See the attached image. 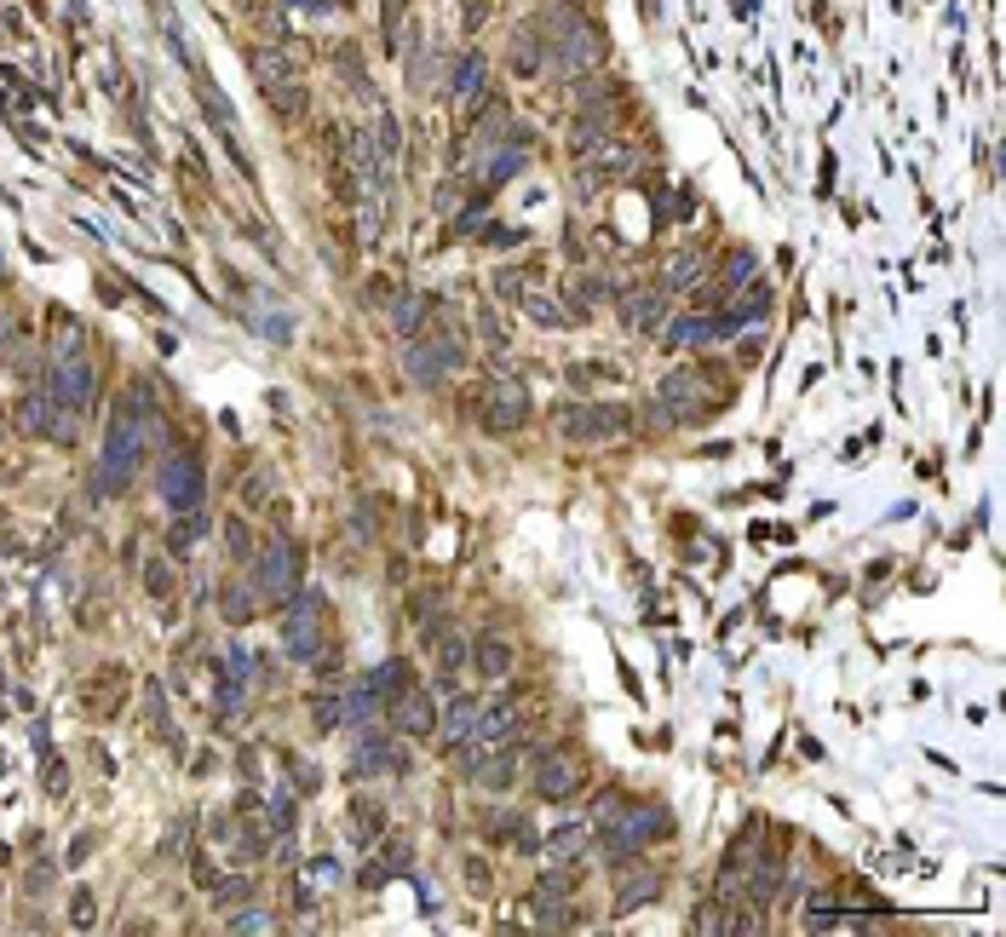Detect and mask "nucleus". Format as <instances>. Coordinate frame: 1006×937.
Returning <instances> with one entry per match:
<instances>
[{
    "instance_id": "nucleus-1",
    "label": "nucleus",
    "mask_w": 1006,
    "mask_h": 937,
    "mask_svg": "<svg viewBox=\"0 0 1006 937\" xmlns=\"http://www.w3.org/2000/svg\"><path fill=\"white\" fill-rule=\"evenodd\" d=\"M161 426H167V420L156 414L150 391H138V386L121 391L115 409H110V426H104V455L92 466V495H104V501L127 495V483H133L138 466L150 460V443L161 437Z\"/></svg>"
},
{
    "instance_id": "nucleus-2",
    "label": "nucleus",
    "mask_w": 1006,
    "mask_h": 937,
    "mask_svg": "<svg viewBox=\"0 0 1006 937\" xmlns=\"http://www.w3.org/2000/svg\"><path fill=\"white\" fill-rule=\"evenodd\" d=\"M593 834L604 857L621 863L627 851H644L650 840H673V811L667 805H644V800H627V794H604L593 805Z\"/></svg>"
},
{
    "instance_id": "nucleus-3",
    "label": "nucleus",
    "mask_w": 1006,
    "mask_h": 937,
    "mask_svg": "<svg viewBox=\"0 0 1006 937\" xmlns=\"http://www.w3.org/2000/svg\"><path fill=\"white\" fill-rule=\"evenodd\" d=\"M541 29L552 35V41H547V69L558 75V81H581V75H593V69L604 64V52H610L604 29H593V23L581 18V6H575V0L541 12Z\"/></svg>"
},
{
    "instance_id": "nucleus-4",
    "label": "nucleus",
    "mask_w": 1006,
    "mask_h": 937,
    "mask_svg": "<svg viewBox=\"0 0 1006 937\" xmlns=\"http://www.w3.org/2000/svg\"><path fill=\"white\" fill-rule=\"evenodd\" d=\"M460 363H466V328L460 322H437L426 334H414L409 351H403V374H409L414 386H437Z\"/></svg>"
},
{
    "instance_id": "nucleus-5",
    "label": "nucleus",
    "mask_w": 1006,
    "mask_h": 937,
    "mask_svg": "<svg viewBox=\"0 0 1006 937\" xmlns=\"http://www.w3.org/2000/svg\"><path fill=\"white\" fill-rule=\"evenodd\" d=\"M46 391H52V403L64 414V426H58V443H75V420L92 409V397H98V368H92L87 351H75V357H58L52 374H46Z\"/></svg>"
},
{
    "instance_id": "nucleus-6",
    "label": "nucleus",
    "mask_w": 1006,
    "mask_h": 937,
    "mask_svg": "<svg viewBox=\"0 0 1006 937\" xmlns=\"http://www.w3.org/2000/svg\"><path fill=\"white\" fill-rule=\"evenodd\" d=\"M253 593L271 598V604H288L299 593V575H305V558L288 535H271L265 547H253Z\"/></svg>"
},
{
    "instance_id": "nucleus-7",
    "label": "nucleus",
    "mask_w": 1006,
    "mask_h": 937,
    "mask_svg": "<svg viewBox=\"0 0 1006 937\" xmlns=\"http://www.w3.org/2000/svg\"><path fill=\"white\" fill-rule=\"evenodd\" d=\"M472 409H478L483 432H495V437L518 432V426H529V386L518 374H495V380H483L472 391Z\"/></svg>"
},
{
    "instance_id": "nucleus-8",
    "label": "nucleus",
    "mask_w": 1006,
    "mask_h": 937,
    "mask_svg": "<svg viewBox=\"0 0 1006 937\" xmlns=\"http://www.w3.org/2000/svg\"><path fill=\"white\" fill-rule=\"evenodd\" d=\"M322 616H328V598L299 587L288 604H282V650L294 662H317L322 656Z\"/></svg>"
},
{
    "instance_id": "nucleus-9",
    "label": "nucleus",
    "mask_w": 1006,
    "mask_h": 937,
    "mask_svg": "<svg viewBox=\"0 0 1006 937\" xmlns=\"http://www.w3.org/2000/svg\"><path fill=\"white\" fill-rule=\"evenodd\" d=\"M581 788H587V759H581V748L552 742V748L535 754V794H541V800H575Z\"/></svg>"
},
{
    "instance_id": "nucleus-10",
    "label": "nucleus",
    "mask_w": 1006,
    "mask_h": 937,
    "mask_svg": "<svg viewBox=\"0 0 1006 937\" xmlns=\"http://www.w3.org/2000/svg\"><path fill=\"white\" fill-rule=\"evenodd\" d=\"M627 420L633 414L621 403H575V409L558 414V437H570V443H616L627 432Z\"/></svg>"
},
{
    "instance_id": "nucleus-11",
    "label": "nucleus",
    "mask_w": 1006,
    "mask_h": 937,
    "mask_svg": "<svg viewBox=\"0 0 1006 937\" xmlns=\"http://www.w3.org/2000/svg\"><path fill=\"white\" fill-rule=\"evenodd\" d=\"M529 696H535V690H512V696H501L489 713H478L472 742H483V748H518L524 731H529Z\"/></svg>"
},
{
    "instance_id": "nucleus-12",
    "label": "nucleus",
    "mask_w": 1006,
    "mask_h": 937,
    "mask_svg": "<svg viewBox=\"0 0 1006 937\" xmlns=\"http://www.w3.org/2000/svg\"><path fill=\"white\" fill-rule=\"evenodd\" d=\"M386 719L397 736L426 742V736H437V696H426L420 685H403L397 696H386Z\"/></svg>"
},
{
    "instance_id": "nucleus-13",
    "label": "nucleus",
    "mask_w": 1006,
    "mask_h": 937,
    "mask_svg": "<svg viewBox=\"0 0 1006 937\" xmlns=\"http://www.w3.org/2000/svg\"><path fill=\"white\" fill-rule=\"evenodd\" d=\"M161 495H167L173 512H202V501H207L202 460H196V455H173V460H167V466H161Z\"/></svg>"
},
{
    "instance_id": "nucleus-14",
    "label": "nucleus",
    "mask_w": 1006,
    "mask_h": 937,
    "mask_svg": "<svg viewBox=\"0 0 1006 937\" xmlns=\"http://www.w3.org/2000/svg\"><path fill=\"white\" fill-rule=\"evenodd\" d=\"M299 64H305V46H253L248 52V69H253V81L271 92V87H288V81H299Z\"/></svg>"
},
{
    "instance_id": "nucleus-15",
    "label": "nucleus",
    "mask_w": 1006,
    "mask_h": 937,
    "mask_svg": "<svg viewBox=\"0 0 1006 937\" xmlns=\"http://www.w3.org/2000/svg\"><path fill=\"white\" fill-rule=\"evenodd\" d=\"M81 708L92 719H115V713L127 708V673L121 667H98L87 685H81Z\"/></svg>"
},
{
    "instance_id": "nucleus-16",
    "label": "nucleus",
    "mask_w": 1006,
    "mask_h": 937,
    "mask_svg": "<svg viewBox=\"0 0 1006 937\" xmlns=\"http://www.w3.org/2000/svg\"><path fill=\"white\" fill-rule=\"evenodd\" d=\"M621 322H627V328H639V334H644V328H662V317H667V294H662V288H621Z\"/></svg>"
},
{
    "instance_id": "nucleus-17",
    "label": "nucleus",
    "mask_w": 1006,
    "mask_h": 937,
    "mask_svg": "<svg viewBox=\"0 0 1006 937\" xmlns=\"http://www.w3.org/2000/svg\"><path fill=\"white\" fill-rule=\"evenodd\" d=\"M58 426H64V414H58V403H52V391H23L18 397V432L23 437H58Z\"/></svg>"
},
{
    "instance_id": "nucleus-18",
    "label": "nucleus",
    "mask_w": 1006,
    "mask_h": 937,
    "mask_svg": "<svg viewBox=\"0 0 1006 937\" xmlns=\"http://www.w3.org/2000/svg\"><path fill=\"white\" fill-rule=\"evenodd\" d=\"M512 662H518V644L501 639V633H483V639L472 644V667H478L483 679H506Z\"/></svg>"
},
{
    "instance_id": "nucleus-19",
    "label": "nucleus",
    "mask_w": 1006,
    "mask_h": 937,
    "mask_svg": "<svg viewBox=\"0 0 1006 937\" xmlns=\"http://www.w3.org/2000/svg\"><path fill=\"white\" fill-rule=\"evenodd\" d=\"M662 897V874L656 869H627L616 886V915H633L639 903H656Z\"/></svg>"
},
{
    "instance_id": "nucleus-20",
    "label": "nucleus",
    "mask_w": 1006,
    "mask_h": 937,
    "mask_svg": "<svg viewBox=\"0 0 1006 937\" xmlns=\"http://www.w3.org/2000/svg\"><path fill=\"white\" fill-rule=\"evenodd\" d=\"M512 777H518L512 748H495V759H478V765H472V788H483V794H506Z\"/></svg>"
},
{
    "instance_id": "nucleus-21",
    "label": "nucleus",
    "mask_w": 1006,
    "mask_h": 937,
    "mask_svg": "<svg viewBox=\"0 0 1006 937\" xmlns=\"http://www.w3.org/2000/svg\"><path fill=\"white\" fill-rule=\"evenodd\" d=\"M432 311H437V305H432L426 294H397V299H391V322H397V334H403V340H414V334H426V322H432Z\"/></svg>"
},
{
    "instance_id": "nucleus-22",
    "label": "nucleus",
    "mask_w": 1006,
    "mask_h": 937,
    "mask_svg": "<svg viewBox=\"0 0 1006 937\" xmlns=\"http://www.w3.org/2000/svg\"><path fill=\"white\" fill-rule=\"evenodd\" d=\"M483 75H489V69H483V52H460L455 81H449V87H455V98L466 104V110H472V104H483Z\"/></svg>"
},
{
    "instance_id": "nucleus-23",
    "label": "nucleus",
    "mask_w": 1006,
    "mask_h": 937,
    "mask_svg": "<svg viewBox=\"0 0 1006 937\" xmlns=\"http://www.w3.org/2000/svg\"><path fill=\"white\" fill-rule=\"evenodd\" d=\"M351 840L357 846H380V834H386V805L380 800H351Z\"/></svg>"
},
{
    "instance_id": "nucleus-24",
    "label": "nucleus",
    "mask_w": 1006,
    "mask_h": 937,
    "mask_svg": "<svg viewBox=\"0 0 1006 937\" xmlns=\"http://www.w3.org/2000/svg\"><path fill=\"white\" fill-rule=\"evenodd\" d=\"M351 771H368V777H374V771H403V759L391 754L386 736H363V748L351 754Z\"/></svg>"
},
{
    "instance_id": "nucleus-25",
    "label": "nucleus",
    "mask_w": 1006,
    "mask_h": 937,
    "mask_svg": "<svg viewBox=\"0 0 1006 937\" xmlns=\"http://www.w3.org/2000/svg\"><path fill=\"white\" fill-rule=\"evenodd\" d=\"M673 351H685V345H708L713 340V317H696V311H685V317H673V328L662 334Z\"/></svg>"
},
{
    "instance_id": "nucleus-26",
    "label": "nucleus",
    "mask_w": 1006,
    "mask_h": 937,
    "mask_svg": "<svg viewBox=\"0 0 1006 937\" xmlns=\"http://www.w3.org/2000/svg\"><path fill=\"white\" fill-rule=\"evenodd\" d=\"M512 69L518 75H541V23H524L512 35Z\"/></svg>"
},
{
    "instance_id": "nucleus-27",
    "label": "nucleus",
    "mask_w": 1006,
    "mask_h": 937,
    "mask_svg": "<svg viewBox=\"0 0 1006 937\" xmlns=\"http://www.w3.org/2000/svg\"><path fill=\"white\" fill-rule=\"evenodd\" d=\"M305 98H311V92H305V81H288V87H271V92H265V104H271L276 121H299V115L311 110Z\"/></svg>"
},
{
    "instance_id": "nucleus-28",
    "label": "nucleus",
    "mask_w": 1006,
    "mask_h": 937,
    "mask_svg": "<svg viewBox=\"0 0 1006 937\" xmlns=\"http://www.w3.org/2000/svg\"><path fill=\"white\" fill-rule=\"evenodd\" d=\"M437 725H443V736H449V742H466V736H472V725H478V702H472V696H455V702H449V713H437Z\"/></svg>"
},
{
    "instance_id": "nucleus-29",
    "label": "nucleus",
    "mask_w": 1006,
    "mask_h": 937,
    "mask_svg": "<svg viewBox=\"0 0 1006 937\" xmlns=\"http://www.w3.org/2000/svg\"><path fill=\"white\" fill-rule=\"evenodd\" d=\"M696 271H702V259H696L690 248H679V253H673V259L662 265V282H656V288H662V294H679V288H690V282H696Z\"/></svg>"
},
{
    "instance_id": "nucleus-30",
    "label": "nucleus",
    "mask_w": 1006,
    "mask_h": 937,
    "mask_svg": "<svg viewBox=\"0 0 1006 937\" xmlns=\"http://www.w3.org/2000/svg\"><path fill=\"white\" fill-rule=\"evenodd\" d=\"M219 616H225L230 627H248V621L259 616V604H253L248 587H230V581H225V587H219Z\"/></svg>"
},
{
    "instance_id": "nucleus-31",
    "label": "nucleus",
    "mask_w": 1006,
    "mask_h": 937,
    "mask_svg": "<svg viewBox=\"0 0 1006 937\" xmlns=\"http://www.w3.org/2000/svg\"><path fill=\"white\" fill-rule=\"evenodd\" d=\"M363 685L374 690V696H397L403 685H414V667H409V662H386V667H374Z\"/></svg>"
},
{
    "instance_id": "nucleus-32",
    "label": "nucleus",
    "mask_w": 1006,
    "mask_h": 937,
    "mask_svg": "<svg viewBox=\"0 0 1006 937\" xmlns=\"http://www.w3.org/2000/svg\"><path fill=\"white\" fill-rule=\"evenodd\" d=\"M466 662H472V644L460 639V633H443V639H437V673H443V679H455Z\"/></svg>"
},
{
    "instance_id": "nucleus-33",
    "label": "nucleus",
    "mask_w": 1006,
    "mask_h": 937,
    "mask_svg": "<svg viewBox=\"0 0 1006 937\" xmlns=\"http://www.w3.org/2000/svg\"><path fill=\"white\" fill-rule=\"evenodd\" d=\"M570 892H575V869H570V863H558V869H547L541 880H535V897H541V903H564Z\"/></svg>"
},
{
    "instance_id": "nucleus-34",
    "label": "nucleus",
    "mask_w": 1006,
    "mask_h": 937,
    "mask_svg": "<svg viewBox=\"0 0 1006 937\" xmlns=\"http://www.w3.org/2000/svg\"><path fill=\"white\" fill-rule=\"evenodd\" d=\"M581 851H587V828H581V823L552 828V863H575Z\"/></svg>"
},
{
    "instance_id": "nucleus-35",
    "label": "nucleus",
    "mask_w": 1006,
    "mask_h": 937,
    "mask_svg": "<svg viewBox=\"0 0 1006 937\" xmlns=\"http://www.w3.org/2000/svg\"><path fill=\"white\" fill-rule=\"evenodd\" d=\"M460 874H466V892H472V897L495 892V869H489V857H478V851H466V857H460Z\"/></svg>"
},
{
    "instance_id": "nucleus-36",
    "label": "nucleus",
    "mask_w": 1006,
    "mask_h": 937,
    "mask_svg": "<svg viewBox=\"0 0 1006 937\" xmlns=\"http://www.w3.org/2000/svg\"><path fill=\"white\" fill-rule=\"evenodd\" d=\"M518 305H524V317H535L541 328H564V322H570V317H564V305H558V299H547V294H524Z\"/></svg>"
},
{
    "instance_id": "nucleus-37",
    "label": "nucleus",
    "mask_w": 1006,
    "mask_h": 937,
    "mask_svg": "<svg viewBox=\"0 0 1006 937\" xmlns=\"http://www.w3.org/2000/svg\"><path fill=\"white\" fill-rule=\"evenodd\" d=\"M748 282H754V253H731V259H725V276H719V288L736 299Z\"/></svg>"
},
{
    "instance_id": "nucleus-38",
    "label": "nucleus",
    "mask_w": 1006,
    "mask_h": 937,
    "mask_svg": "<svg viewBox=\"0 0 1006 937\" xmlns=\"http://www.w3.org/2000/svg\"><path fill=\"white\" fill-rule=\"evenodd\" d=\"M225 552L236 558V564H248V558H253V529L242 524V518H230V524H225Z\"/></svg>"
},
{
    "instance_id": "nucleus-39",
    "label": "nucleus",
    "mask_w": 1006,
    "mask_h": 937,
    "mask_svg": "<svg viewBox=\"0 0 1006 937\" xmlns=\"http://www.w3.org/2000/svg\"><path fill=\"white\" fill-rule=\"evenodd\" d=\"M144 713H150V725H156V731L167 736V742H173V725H167V696H161V685H156V679L144 685Z\"/></svg>"
},
{
    "instance_id": "nucleus-40",
    "label": "nucleus",
    "mask_w": 1006,
    "mask_h": 937,
    "mask_svg": "<svg viewBox=\"0 0 1006 937\" xmlns=\"http://www.w3.org/2000/svg\"><path fill=\"white\" fill-rule=\"evenodd\" d=\"M41 788H46V800H64V794H69V765H64V759H52V754H46Z\"/></svg>"
},
{
    "instance_id": "nucleus-41",
    "label": "nucleus",
    "mask_w": 1006,
    "mask_h": 937,
    "mask_svg": "<svg viewBox=\"0 0 1006 937\" xmlns=\"http://www.w3.org/2000/svg\"><path fill=\"white\" fill-rule=\"evenodd\" d=\"M144 593H150V598L173 593V570H167V558H150V564H144Z\"/></svg>"
},
{
    "instance_id": "nucleus-42",
    "label": "nucleus",
    "mask_w": 1006,
    "mask_h": 937,
    "mask_svg": "<svg viewBox=\"0 0 1006 937\" xmlns=\"http://www.w3.org/2000/svg\"><path fill=\"white\" fill-rule=\"evenodd\" d=\"M380 846H386V874H403L414 863V851H409L403 834H380Z\"/></svg>"
},
{
    "instance_id": "nucleus-43",
    "label": "nucleus",
    "mask_w": 1006,
    "mask_h": 937,
    "mask_svg": "<svg viewBox=\"0 0 1006 937\" xmlns=\"http://www.w3.org/2000/svg\"><path fill=\"white\" fill-rule=\"evenodd\" d=\"M69 920H75V932H92V920H98V903H92V892H75V903H69Z\"/></svg>"
},
{
    "instance_id": "nucleus-44",
    "label": "nucleus",
    "mask_w": 1006,
    "mask_h": 937,
    "mask_svg": "<svg viewBox=\"0 0 1006 937\" xmlns=\"http://www.w3.org/2000/svg\"><path fill=\"white\" fill-rule=\"evenodd\" d=\"M230 932L253 937V932H276V926H271V915H259V909H242V915H230Z\"/></svg>"
},
{
    "instance_id": "nucleus-45",
    "label": "nucleus",
    "mask_w": 1006,
    "mask_h": 937,
    "mask_svg": "<svg viewBox=\"0 0 1006 937\" xmlns=\"http://www.w3.org/2000/svg\"><path fill=\"white\" fill-rule=\"evenodd\" d=\"M495 299L518 305V299H524V276H518V271H495Z\"/></svg>"
},
{
    "instance_id": "nucleus-46",
    "label": "nucleus",
    "mask_w": 1006,
    "mask_h": 937,
    "mask_svg": "<svg viewBox=\"0 0 1006 937\" xmlns=\"http://www.w3.org/2000/svg\"><path fill=\"white\" fill-rule=\"evenodd\" d=\"M374 150H380V161H397V150H403V144H397V121H391L386 110H380V144H374Z\"/></svg>"
},
{
    "instance_id": "nucleus-47",
    "label": "nucleus",
    "mask_w": 1006,
    "mask_h": 937,
    "mask_svg": "<svg viewBox=\"0 0 1006 937\" xmlns=\"http://www.w3.org/2000/svg\"><path fill=\"white\" fill-rule=\"evenodd\" d=\"M478 242H489V248H518V242H524V230H512V225H483Z\"/></svg>"
},
{
    "instance_id": "nucleus-48",
    "label": "nucleus",
    "mask_w": 1006,
    "mask_h": 937,
    "mask_svg": "<svg viewBox=\"0 0 1006 937\" xmlns=\"http://www.w3.org/2000/svg\"><path fill=\"white\" fill-rule=\"evenodd\" d=\"M334 874H340V863H334V857H317V863H305V886H328Z\"/></svg>"
},
{
    "instance_id": "nucleus-49",
    "label": "nucleus",
    "mask_w": 1006,
    "mask_h": 937,
    "mask_svg": "<svg viewBox=\"0 0 1006 937\" xmlns=\"http://www.w3.org/2000/svg\"><path fill=\"white\" fill-rule=\"evenodd\" d=\"M696 932H725V909H719V903H702V909H696Z\"/></svg>"
},
{
    "instance_id": "nucleus-50",
    "label": "nucleus",
    "mask_w": 1006,
    "mask_h": 937,
    "mask_svg": "<svg viewBox=\"0 0 1006 937\" xmlns=\"http://www.w3.org/2000/svg\"><path fill=\"white\" fill-rule=\"evenodd\" d=\"M386 880H391V874H386V863H363V869H357V886H363V892H380Z\"/></svg>"
},
{
    "instance_id": "nucleus-51",
    "label": "nucleus",
    "mask_w": 1006,
    "mask_h": 937,
    "mask_svg": "<svg viewBox=\"0 0 1006 937\" xmlns=\"http://www.w3.org/2000/svg\"><path fill=\"white\" fill-rule=\"evenodd\" d=\"M363 299H368V305H391L397 294H391V282H386V276H374V282L363 288Z\"/></svg>"
},
{
    "instance_id": "nucleus-52",
    "label": "nucleus",
    "mask_w": 1006,
    "mask_h": 937,
    "mask_svg": "<svg viewBox=\"0 0 1006 937\" xmlns=\"http://www.w3.org/2000/svg\"><path fill=\"white\" fill-rule=\"evenodd\" d=\"M311 713H317V725H340V719H345L340 696H328V702H317V708H311Z\"/></svg>"
},
{
    "instance_id": "nucleus-53",
    "label": "nucleus",
    "mask_w": 1006,
    "mask_h": 937,
    "mask_svg": "<svg viewBox=\"0 0 1006 937\" xmlns=\"http://www.w3.org/2000/svg\"><path fill=\"white\" fill-rule=\"evenodd\" d=\"M190 869H196V886H202V892H213V886H219V880H213V863H207V857H196Z\"/></svg>"
},
{
    "instance_id": "nucleus-54",
    "label": "nucleus",
    "mask_w": 1006,
    "mask_h": 937,
    "mask_svg": "<svg viewBox=\"0 0 1006 937\" xmlns=\"http://www.w3.org/2000/svg\"><path fill=\"white\" fill-rule=\"evenodd\" d=\"M213 892H219V903H242L253 886H248V880H236V886H213Z\"/></svg>"
},
{
    "instance_id": "nucleus-55",
    "label": "nucleus",
    "mask_w": 1006,
    "mask_h": 937,
    "mask_svg": "<svg viewBox=\"0 0 1006 937\" xmlns=\"http://www.w3.org/2000/svg\"><path fill=\"white\" fill-rule=\"evenodd\" d=\"M87 851H92V834H75L69 840V863H87Z\"/></svg>"
},
{
    "instance_id": "nucleus-56",
    "label": "nucleus",
    "mask_w": 1006,
    "mask_h": 937,
    "mask_svg": "<svg viewBox=\"0 0 1006 937\" xmlns=\"http://www.w3.org/2000/svg\"><path fill=\"white\" fill-rule=\"evenodd\" d=\"M41 886H52V863H35V869H29V892H41Z\"/></svg>"
},
{
    "instance_id": "nucleus-57",
    "label": "nucleus",
    "mask_w": 1006,
    "mask_h": 937,
    "mask_svg": "<svg viewBox=\"0 0 1006 937\" xmlns=\"http://www.w3.org/2000/svg\"><path fill=\"white\" fill-rule=\"evenodd\" d=\"M288 6H299V12H322L328 0H288Z\"/></svg>"
},
{
    "instance_id": "nucleus-58",
    "label": "nucleus",
    "mask_w": 1006,
    "mask_h": 937,
    "mask_svg": "<svg viewBox=\"0 0 1006 937\" xmlns=\"http://www.w3.org/2000/svg\"><path fill=\"white\" fill-rule=\"evenodd\" d=\"M0 719H6V708H0Z\"/></svg>"
}]
</instances>
